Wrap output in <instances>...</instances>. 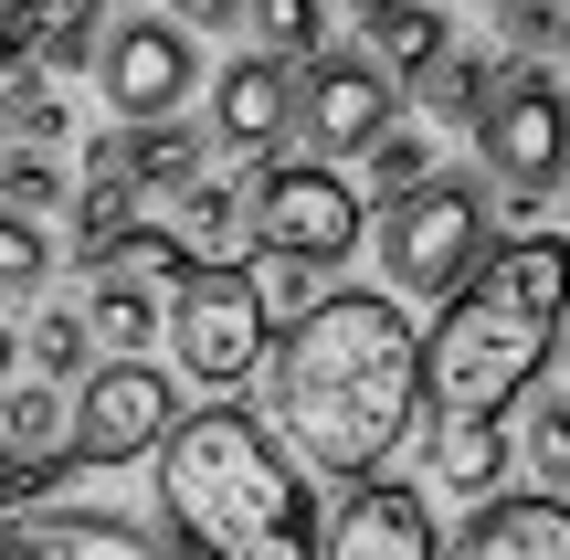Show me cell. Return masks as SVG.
<instances>
[{
  "label": "cell",
  "mask_w": 570,
  "mask_h": 560,
  "mask_svg": "<svg viewBox=\"0 0 570 560\" xmlns=\"http://www.w3.org/2000/svg\"><path fill=\"white\" fill-rule=\"evenodd\" d=\"M423 413V328L381 286H327L275 338V444L306 477H381Z\"/></svg>",
  "instance_id": "1"
},
{
  "label": "cell",
  "mask_w": 570,
  "mask_h": 560,
  "mask_svg": "<svg viewBox=\"0 0 570 560\" xmlns=\"http://www.w3.org/2000/svg\"><path fill=\"white\" fill-rule=\"evenodd\" d=\"M169 560H317V487L244 402H202L159 434Z\"/></svg>",
  "instance_id": "2"
},
{
  "label": "cell",
  "mask_w": 570,
  "mask_h": 560,
  "mask_svg": "<svg viewBox=\"0 0 570 560\" xmlns=\"http://www.w3.org/2000/svg\"><path fill=\"white\" fill-rule=\"evenodd\" d=\"M560 317H570V244L560 233L487 244L475 275L444 296V328L423 338L433 423H508V402L560 360Z\"/></svg>",
  "instance_id": "3"
},
{
  "label": "cell",
  "mask_w": 570,
  "mask_h": 560,
  "mask_svg": "<svg viewBox=\"0 0 570 560\" xmlns=\"http://www.w3.org/2000/svg\"><path fill=\"white\" fill-rule=\"evenodd\" d=\"M475 159L497 169L518 212H539L570 180V85L539 63H497V96L475 106Z\"/></svg>",
  "instance_id": "4"
},
{
  "label": "cell",
  "mask_w": 570,
  "mask_h": 560,
  "mask_svg": "<svg viewBox=\"0 0 570 560\" xmlns=\"http://www.w3.org/2000/svg\"><path fill=\"white\" fill-rule=\"evenodd\" d=\"M370 244H381V265H391L402 296H454L475 275V254H487V190L475 180H423V190H402V202H381Z\"/></svg>",
  "instance_id": "5"
},
{
  "label": "cell",
  "mask_w": 570,
  "mask_h": 560,
  "mask_svg": "<svg viewBox=\"0 0 570 560\" xmlns=\"http://www.w3.org/2000/svg\"><path fill=\"white\" fill-rule=\"evenodd\" d=\"M244 233L265 254H285V265L327 275V265L360 254V190L338 169H317V159H265L244 180Z\"/></svg>",
  "instance_id": "6"
},
{
  "label": "cell",
  "mask_w": 570,
  "mask_h": 560,
  "mask_svg": "<svg viewBox=\"0 0 570 560\" xmlns=\"http://www.w3.org/2000/svg\"><path fill=\"white\" fill-rule=\"evenodd\" d=\"M159 328H169V350H180V371L202 381V392H233V381L265 360L275 317L254 307V275L244 265H190L180 286L159 296Z\"/></svg>",
  "instance_id": "7"
},
{
  "label": "cell",
  "mask_w": 570,
  "mask_h": 560,
  "mask_svg": "<svg viewBox=\"0 0 570 560\" xmlns=\"http://www.w3.org/2000/svg\"><path fill=\"white\" fill-rule=\"evenodd\" d=\"M180 423V392L148 360H106L75 381V413H63V465H138L159 455V434Z\"/></svg>",
  "instance_id": "8"
},
{
  "label": "cell",
  "mask_w": 570,
  "mask_h": 560,
  "mask_svg": "<svg viewBox=\"0 0 570 560\" xmlns=\"http://www.w3.org/2000/svg\"><path fill=\"white\" fill-rule=\"evenodd\" d=\"M85 63H96V85H106V117H127V127L180 117L190 85H202V53H190V32H180V21H159V11L106 21Z\"/></svg>",
  "instance_id": "9"
},
{
  "label": "cell",
  "mask_w": 570,
  "mask_h": 560,
  "mask_svg": "<svg viewBox=\"0 0 570 560\" xmlns=\"http://www.w3.org/2000/svg\"><path fill=\"white\" fill-rule=\"evenodd\" d=\"M285 127L317 148V169H327V159H360L370 138L402 127V85H391L360 42H348V53H306V63H296V117H285Z\"/></svg>",
  "instance_id": "10"
},
{
  "label": "cell",
  "mask_w": 570,
  "mask_h": 560,
  "mask_svg": "<svg viewBox=\"0 0 570 560\" xmlns=\"http://www.w3.org/2000/svg\"><path fill=\"white\" fill-rule=\"evenodd\" d=\"M0 560H169V540L117 519V508H11Z\"/></svg>",
  "instance_id": "11"
},
{
  "label": "cell",
  "mask_w": 570,
  "mask_h": 560,
  "mask_svg": "<svg viewBox=\"0 0 570 560\" xmlns=\"http://www.w3.org/2000/svg\"><path fill=\"white\" fill-rule=\"evenodd\" d=\"M317 560H433V508H423V487L360 477V487L338 498V519L317 529Z\"/></svg>",
  "instance_id": "12"
},
{
  "label": "cell",
  "mask_w": 570,
  "mask_h": 560,
  "mask_svg": "<svg viewBox=\"0 0 570 560\" xmlns=\"http://www.w3.org/2000/svg\"><path fill=\"white\" fill-rule=\"evenodd\" d=\"M285 117H296V75L265 53H233L223 75H212V138L223 148H254V159H275Z\"/></svg>",
  "instance_id": "13"
},
{
  "label": "cell",
  "mask_w": 570,
  "mask_h": 560,
  "mask_svg": "<svg viewBox=\"0 0 570 560\" xmlns=\"http://www.w3.org/2000/svg\"><path fill=\"white\" fill-rule=\"evenodd\" d=\"M444 560H570V498H487Z\"/></svg>",
  "instance_id": "14"
},
{
  "label": "cell",
  "mask_w": 570,
  "mask_h": 560,
  "mask_svg": "<svg viewBox=\"0 0 570 560\" xmlns=\"http://www.w3.org/2000/svg\"><path fill=\"white\" fill-rule=\"evenodd\" d=\"M360 53L381 63L391 85L433 75V63L454 53V42H444V0H360Z\"/></svg>",
  "instance_id": "15"
},
{
  "label": "cell",
  "mask_w": 570,
  "mask_h": 560,
  "mask_svg": "<svg viewBox=\"0 0 570 560\" xmlns=\"http://www.w3.org/2000/svg\"><path fill=\"white\" fill-rule=\"evenodd\" d=\"M202 127H180V117H159V127H127V138H96V159L85 169H117L127 190H190L202 180Z\"/></svg>",
  "instance_id": "16"
},
{
  "label": "cell",
  "mask_w": 570,
  "mask_h": 560,
  "mask_svg": "<svg viewBox=\"0 0 570 560\" xmlns=\"http://www.w3.org/2000/svg\"><path fill=\"white\" fill-rule=\"evenodd\" d=\"M508 465H518L508 423H433V434H423V477L444 487V498H497Z\"/></svg>",
  "instance_id": "17"
},
{
  "label": "cell",
  "mask_w": 570,
  "mask_h": 560,
  "mask_svg": "<svg viewBox=\"0 0 570 560\" xmlns=\"http://www.w3.org/2000/svg\"><path fill=\"white\" fill-rule=\"evenodd\" d=\"M169 233H180L190 265H233V244H244V190L202 169V180L180 190V223H169Z\"/></svg>",
  "instance_id": "18"
},
{
  "label": "cell",
  "mask_w": 570,
  "mask_h": 560,
  "mask_svg": "<svg viewBox=\"0 0 570 560\" xmlns=\"http://www.w3.org/2000/svg\"><path fill=\"white\" fill-rule=\"evenodd\" d=\"M96 275H106V286H138V296H169L190 275V254H180V233H169V223H127L117 244L96 254Z\"/></svg>",
  "instance_id": "19"
},
{
  "label": "cell",
  "mask_w": 570,
  "mask_h": 560,
  "mask_svg": "<svg viewBox=\"0 0 570 560\" xmlns=\"http://www.w3.org/2000/svg\"><path fill=\"white\" fill-rule=\"evenodd\" d=\"M0 455L11 465L63 455V392L53 381H11V392H0Z\"/></svg>",
  "instance_id": "20"
},
{
  "label": "cell",
  "mask_w": 570,
  "mask_h": 560,
  "mask_svg": "<svg viewBox=\"0 0 570 560\" xmlns=\"http://www.w3.org/2000/svg\"><path fill=\"white\" fill-rule=\"evenodd\" d=\"M244 21H254V53L285 63V75L306 53H327V0H244Z\"/></svg>",
  "instance_id": "21"
},
{
  "label": "cell",
  "mask_w": 570,
  "mask_h": 560,
  "mask_svg": "<svg viewBox=\"0 0 570 560\" xmlns=\"http://www.w3.org/2000/svg\"><path fill=\"white\" fill-rule=\"evenodd\" d=\"M63 127H75V117H63V96H53V85H32V75H21L11 96H0V148H21V159H53V148H63Z\"/></svg>",
  "instance_id": "22"
},
{
  "label": "cell",
  "mask_w": 570,
  "mask_h": 560,
  "mask_svg": "<svg viewBox=\"0 0 570 560\" xmlns=\"http://www.w3.org/2000/svg\"><path fill=\"white\" fill-rule=\"evenodd\" d=\"M85 338H106L117 360H138V338H159V296H138V286H106L96 275V296H85Z\"/></svg>",
  "instance_id": "23"
},
{
  "label": "cell",
  "mask_w": 570,
  "mask_h": 560,
  "mask_svg": "<svg viewBox=\"0 0 570 560\" xmlns=\"http://www.w3.org/2000/svg\"><path fill=\"white\" fill-rule=\"evenodd\" d=\"M127 223H138V190H127L117 169H85V190H75V254H85V265H96V254L117 244Z\"/></svg>",
  "instance_id": "24"
},
{
  "label": "cell",
  "mask_w": 570,
  "mask_h": 560,
  "mask_svg": "<svg viewBox=\"0 0 570 560\" xmlns=\"http://www.w3.org/2000/svg\"><path fill=\"white\" fill-rule=\"evenodd\" d=\"M412 96H423V117H465L475 127V106L497 96V63L487 53H444L433 75H412Z\"/></svg>",
  "instance_id": "25"
},
{
  "label": "cell",
  "mask_w": 570,
  "mask_h": 560,
  "mask_svg": "<svg viewBox=\"0 0 570 560\" xmlns=\"http://www.w3.org/2000/svg\"><path fill=\"white\" fill-rule=\"evenodd\" d=\"M360 180L381 190V202H402V190H423V180H433V148L412 138V127H391V138H370V148H360Z\"/></svg>",
  "instance_id": "26"
},
{
  "label": "cell",
  "mask_w": 570,
  "mask_h": 560,
  "mask_svg": "<svg viewBox=\"0 0 570 560\" xmlns=\"http://www.w3.org/2000/svg\"><path fill=\"white\" fill-rule=\"evenodd\" d=\"M32 371H42V381H85V371H96V338H85L75 307L32 317Z\"/></svg>",
  "instance_id": "27"
},
{
  "label": "cell",
  "mask_w": 570,
  "mask_h": 560,
  "mask_svg": "<svg viewBox=\"0 0 570 560\" xmlns=\"http://www.w3.org/2000/svg\"><path fill=\"white\" fill-rule=\"evenodd\" d=\"M529 477H539V498H570V402L529 413Z\"/></svg>",
  "instance_id": "28"
},
{
  "label": "cell",
  "mask_w": 570,
  "mask_h": 560,
  "mask_svg": "<svg viewBox=\"0 0 570 560\" xmlns=\"http://www.w3.org/2000/svg\"><path fill=\"white\" fill-rule=\"evenodd\" d=\"M42 275H53V244H42V223L0 212V296H32Z\"/></svg>",
  "instance_id": "29"
},
{
  "label": "cell",
  "mask_w": 570,
  "mask_h": 560,
  "mask_svg": "<svg viewBox=\"0 0 570 560\" xmlns=\"http://www.w3.org/2000/svg\"><path fill=\"white\" fill-rule=\"evenodd\" d=\"M63 202V169L53 159H21V148H0V212H21V223H32V212H53Z\"/></svg>",
  "instance_id": "30"
},
{
  "label": "cell",
  "mask_w": 570,
  "mask_h": 560,
  "mask_svg": "<svg viewBox=\"0 0 570 560\" xmlns=\"http://www.w3.org/2000/svg\"><path fill=\"white\" fill-rule=\"evenodd\" d=\"M96 32H106V21H96V0H63V11H53V32H42V63H53V75H75V63L96 53Z\"/></svg>",
  "instance_id": "31"
},
{
  "label": "cell",
  "mask_w": 570,
  "mask_h": 560,
  "mask_svg": "<svg viewBox=\"0 0 570 560\" xmlns=\"http://www.w3.org/2000/svg\"><path fill=\"white\" fill-rule=\"evenodd\" d=\"M497 21H508L518 53H550V42H570V11H560V0H497Z\"/></svg>",
  "instance_id": "32"
},
{
  "label": "cell",
  "mask_w": 570,
  "mask_h": 560,
  "mask_svg": "<svg viewBox=\"0 0 570 560\" xmlns=\"http://www.w3.org/2000/svg\"><path fill=\"white\" fill-rule=\"evenodd\" d=\"M159 21H180V32H223V21H244V0H169Z\"/></svg>",
  "instance_id": "33"
},
{
  "label": "cell",
  "mask_w": 570,
  "mask_h": 560,
  "mask_svg": "<svg viewBox=\"0 0 570 560\" xmlns=\"http://www.w3.org/2000/svg\"><path fill=\"white\" fill-rule=\"evenodd\" d=\"M11 371H21V338H11V328H0V392H11Z\"/></svg>",
  "instance_id": "34"
},
{
  "label": "cell",
  "mask_w": 570,
  "mask_h": 560,
  "mask_svg": "<svg viewBox=\"0 0 570 560\" xmlns=\"http://www.w3.org/2000/svg\"><path fill=\"white\" fill-rule=\"evenodd\" d=\"M560 360H570V317H560Z\"/></svg>",
  "instance_id": "35"
}]
</instances>
